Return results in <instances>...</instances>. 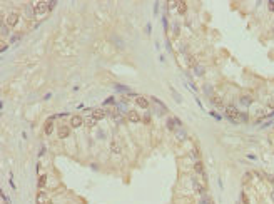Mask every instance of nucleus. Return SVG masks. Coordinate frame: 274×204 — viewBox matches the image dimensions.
I'll return each mask as SVG.
<instances>
[{
    "label": "nucleus",
    "mask_w": 274,
    "mask_h": 204,
    "mask_svg": "<svg viewBox=\"0 0 274 204\" xmlns=\"http://www.w3.org/2000/svg\"><path fill=\"white\" fill-rule=\"evenodd\" d=\"M239 110L236 109L234 105H227L226 107V116L229 117V121H232V122H237L239 121Z\"/></svg>",
    "instance_id": "nucleus-1"
},
{
    "label": "nucleus",
    "mask_w": 274,
    "mask_h": 204,
    "mask_svg": "<svg viewBox=\"0 0 274 204\" xmlns=\"http://www.w3.org/2000/svg\"><path fill=\"white\" fill-rule=\"evenodd\" d=\"M33 10H35V14H45V12L50 10V7H49L47 2H37L35 7H33Z\"/></svg>",
    "instance_id": "nucleus-2"
},
{
    "label": "nucleus",
    "mask_w": 274,
    "mask_h": 204,
    "mask_svg": "<svg viewBox=\"0 0 274 204\" xmlns=\"http://www.w3.org/2000/svg\"><path fill=\"white\" fill-rule=\"evenodd\" d=\"M19 14H17V12H12V14H8L7 15V25H8V27H15V25H17V24H19Z\"/></svg>",
    "instance_id": "nucleus-3"
},
{
    "label": "nucleus",
    "mask_w": 274,
    "mask_h": 204,
    "mask_svg": "<svg viewBox=\"0 0 274 204\" xmlns=\"http://www.w3.org/2000/svg\"><path fill=\"white\" fill-rule=\"evenodd\" d=\"M57 136H59V139H67V137L70 136V127L69 126H59Z\"/></svg>",
    "instance_id": "nucleus-4"
},
{
    "label": "nucleus",
    "mask_w": 274,
    "mask_h": 204,
    "mask_svg": "<svg viewBox=\"0 0 274 204\" xmlns=\"http://www.w3.org/2000/svg\"><path fill=\"white\" fill-rule=\"evenodd\" d=\"M127 121H129V122H132V124L140 122L139 112H137V110H129V112H127Z\"/></svg>",
    "instance_id": "nucleus-5"
},
{
    "label": "nucleus",
    "mask_w": 274,
    "mask_h": 204,
    "mask_svg": "<svg viewBox=\"0 0 274 204\" xmlns=\"http://www.w3.org/2000/svg\"><path fill=\"white\" fill-rule=\"evenodd\" d=\"M82 124H84V119H82L80 116H72L70 117V127L75 129V127H80Z\"/></svg>",
    "instance_id": "nucleus-6"
},
{
    "label": "nucleus",
    "mask_w": 274,
    "mask_h": 204,
    "mask_svg": "<svg viewBox=\"0 0 274 204\" xmlns=\"http://www.w3.org/2000/svg\"><path fill=\"white\" fill-rule=\"evenodd\" d=\"M192 187H194V191H196L197 194H204V192H206V187H204L197 179H192Z\"/></svg>",
    "instance_id": "nucleus-7"
},
{
    "label": "nucleus",
    "mask_w": 274,
    "mask_h": 204,
    "mask_svg": "<svg viewBox=\"0 0 274 204\" xmlns=\"http://www.w3.org/2000/svg\"><path fill=\"white\" fill-rule=\"evenodd\" d=\"M92 117L95 119V121H102V119L105 117V110H104V109H95V110H92Z\"/></svg>",
    "instance_id": "nucleus-8"
},
{
    "label": "nucleus",
    "mask_w": 274,
    "mask_h": 204,
    "mask_svg": "<svg viewBox=\"0 0 274 204\" xmlns=\"http://www.w3.org/2000/svg\"><path fill=\"white\" fill-rule=\"evenodd\" d=\"M135 104H137L139 107H142V109H147V107H149V101H147L146 97H142V95L135 99Z\"/></svg>",
    "instance_id": "nucleus-9"
},
{
    "label": "nucleus",
    "mask_w": 274,
    "mask_h": 204,
    "mask_svg": "<svg viewBox=\"0 0 274 204\" xmlns=\"http://www.w3.org/2000/svg\"><path fill=\"white\" fill-rule=\"evenodd\" d=\"M194 171H196L197 174H202V176L206 177V174H204V164H202V161H196V164H194Z\"/></svg>",
    "instance_id": "nucleus-10"
},
{
    "label": "nucleus",
    "mask_w": 274,
    "mask_h": 204,
    "mask_svg": "<svg viewBox=\"0 0 274 204\" xmlns=\"http://www.w3.org/2000/svg\"><path fill=\"white\" fill-rule=\"evenodd\" d=\"M52 130H53V122H52V119H49L45 122V126H44V132L49 136V134H52Z\"/></svg>",
    "instance_id": "nucleus-11"
},
{
    "label": "nucleus",
    "mask_w": 274,
    "mask_h": 204,
    "mask_svg": "<svg viewBox=\"0 0 274 204\" xmlns=\"http://www.w3.org/2000/svg\"><path fill=\"white\" fill-rule=\"evenodd\" d=\"M175 126H177V122H175V117H172V119H167V129H169V130H175Z\"/></svg>",
    "instance_id": "nucleus-12"
},
{
    "label": "nucleus",
    "mask_w": 274,
    "mask_h": 204,
    "mask_svg": "<svg viewBox=\"0 0 274 204\" xmlns=\"http://www.w3.org/2000/svg\"><path fill=\"white\" fill-rule=\"evenodd\" d=\"M45 201H47L45 192H42V191H40L39 194H37V204H45Z\"/></svg>",
    "instance_id": "nucleus-13"
},
{
    "label": "nucleus",
    "mask_w": 274,
    "mask_h": 204,
    "mask_svg": "<svg viewBox=\"0 0 274 204\" xmlns=\"http://www.w3.org/2000/svg\"><path fill=\"white\" fill-rule=\"evenodd\" d=\"M186 10H187V3L186 2H179L177 3V12L179 14H186Z\"/></svg>",
    "instance_id": "nucleus-14"
},
{
    "label": "nucleus",
    "mask_w": 274,
    "mask_h": 204,
    "mask_svg": "<svg viewBox=\"0 0 274 204\" xmlns=\"http://www.w3.org/2000/svg\"><path fill=\"white\" fill-rule=\"evenodd\" d=\"M211 101H212V104L216 105V107H219V109L222 107V101H221L217 95H212V99H211Z\"/></svg>",
    "instance_id": "nucleus-15"
},
{
    "label": "nucleus",
    "mask_w": 274,
    "mask_h": 204,
    "mask_svg": "<svg viewBox=\"0 0 274 204\" xmlns=\"http://www.w3.org/2000/svg\"><path fill=\"white\" fill-rule=\"evenodd\" d=\"M45 184H47V176L45 174H42V176L39 177V187L42 189V187H45Z\"/></svg>",
    "instance_id": "nucleus-16"
},
{
    "label": "nucleus",
    "mask_w": 274,
    "mask_h": 204,
    "mask_svg": "<svg viewBox=\"0 0 274 204\" xmlns=\"http://www.w3.org/2000/svg\"><path fill=\"white\" fill-rule=\"evenodd\" d=\"M110 151H112V152H115V154H119V152H120L119 144H117V142H112V144H110Z\"/></svg>",
    "instance_id": "nucleus-17"
},
{
    "label": "nucleus",
    "mask_w": 274,
    "mask_h": 204,
    "mask_svg": "<svg viewBox=\"0 0 274 204\" xmlns=\"http://www.w3.org/2000/svg\"><path fill=\"white\" fill-rule=\"evenodd\" d=\"M241 201H242V204H249V197H247V194L244 191L241 192Z\"/></svg>",
    "instance_id": "nucleus-18"
},
{
    "label": "nucleus",
    "mask_w": 274,
    "mask_h": 204,
    "mask_svg": "<svg viewBox=\"0 0 274 204\" xmlns=\"http://www.w3.org/2000/svg\"><path fill=\"white\" fill-rule=\"evenodd\" d=\"M239 121H241V122H247V121H249V116H247L246 112H241V114H239Z\"/></svg>",
    "instance_id": "nucleus-19"
},
{
    "label": "nucleus",
    "mask_w": 274,
    "mask_h": 204,
    "mask_svg": "<svg viewBox=\"0 0 274 204\" xmlns=\"http://www.w3.org/2000/svg\"><path fill=\"white\" fill-rule=\"evenodd\" d=\"M95 122H97V121H95L94 117H89V119H85V124L89 126V127H94V126H95Z\"/></svg>",
    "instance_id": "nucleus-20"
},
{
    "label": "nucleus",
    "mask_w": 274,
    "mask_h": 204,
    "mask_svg": "<svg viewBox=\"0 0 274 204\" xmlns=\"http://www.w3.org/2000/svg\"><path fill=\"white\" fill-rule=\"evenodd\" d=\"M187 64H189V67H194V65H196V59L189 55V57H187Z\"/></svg>",
    "instance_id": "nucleus-21"
},
{
    "label": "nucleus",
    "mask_w": 274,
    "mask_h": 204,
    "mask_svg": "<svg viewBox=\"0 0 274 204\" xmlns=\"http://www.w3.org/2000/svg\"><path fill=\"white\" fill-rule=\"evenodd\" d=\"M241 102H242L244 105H249V104H251V97H246V95H244V97H241Z\"/></svg>",
    "instance_id": "nucleus-22"
},
{
    "label": "nucleus",
    "mask_w": 274,
    "mask_h": 204,
    "mask_svg": "<svg viewBox=\"0 0 274 204\" xmlns=\"http://www.w3.org/2000/svg\"><path fill=\"white\" fill-rule=\"evenodd\" d=\"M27 15H28V17H32V14L33 12H35V10H32V5H27Z\"/></svg>",
    "instance_id": "nucleus-23"
},
{
    "label": "nucleus",
    "mask_w": 274,
    "mask_h": 204,
    "mask_svg": "<svg viewBox=\"0 0 274 204\" xmlns=\"http://www.w3.org/2000/svg\"><path fill=\"white\" fill-rule=\"evenodd\" d=\"M192 156H196V159L199 161V156H200V154H199V149H197V147H194V149H192Z\"/></svg>",
    "instance_id": "nucleus-24"
},
{
    "label": "nucleus",
    "mask_w": 274,
    "mask_h": 204,
    "mask_svg": "<svg viewBox=\"0 0 274 204\" xmlns=\"http://www.w3.org/2000/svg\"><path fill=\"white\" fill-rule=\"evenodd\" d=\"M251 177H252V174H251V172H246V174H244V182H249Z\"/></svg>",
    "instance_id": "nucleus-25"
},
{
    "label": "nucleus",
    "mask_w": 274,
    "mask_h": 204,
    "mask_svg": "<svg viewBox=\"0 0 274 204\" xmlns=\"http://www.w3.org/2000/svg\"><path fill=\"white\" fill-rule=\"evenodd\" d=\"M200 204H212V203H211L209 197H202V199H200Z\"/></svg>",
    "instance_id": "nucleus-26"
},
{
    "label": "nucleus",
    "mask_w": 274,
    "mask_h": 204,
    "mask_svg": "<svg viewBox=\"0 0 274 204\" xmlns=\"http://www.w3.org/2000/svg\"><path fill=\"white\" fill-rule=\"evenodd\" d=\"M2 34H3V35H5V34H8V25H5V24L2 25Z\"/></svg>",
    "instance_id": "nucleus-27"
},
{
    "label": "nucleus",
    "mask_w": 274,
    "mask_h": 204,
    "mask_svg": "<svg viewBox=\"0 0 274 204\" xmlns=\"http://www.w3.org/2000/svg\"><path fill=\"white\" fill-rule=\"evenodd\" d=\"M267 7H269L271 12H274V2H267Z\"/></svg>",
    "instance_id": "nucleus-28"
},
{
    "label": "nucleus",
    "mask_w": 274,
    "mask_h": 204,
    "mask_svg": "<svg viewBox=\"0 0 274 204\" xmlns=\"http://www.w3.org/2000/svg\"><path fill=\"white\" fill-rule=\"evenodd\" d=\"M144 122H146V124L151 122V116H149V114H146V116H144Z\"/></svg>",
    "instance_id": "nucleus-29"
},
{
    "label": "nucleus",
    "mask_w": 274,
    "mask_h": 204,
    "mask_svg": "<svg viewBox=\"0 0 274 204\" xmlns=\"http://www.w3.org/2000/svg\"><path fill=\"white\" fill-rule=\"evenodd\" d=\"M267 181H271V182H274V176H271V174H266Z\"/></svg>",
    "instance_id": "nucleus-30"
},
{
    "label": "nucleus",
    "mask_w": 274,
    "mask_h": 204,
    "mask_svg": "<svg viewBox=\"0 0 274 204\" xmlns=\"http://www.w3.org/2000/svg\"><path fill=\"white\" fill-rule=\"evenodd\" d=\"M177 136H179V139H184V137H186V134H184V132H179Z\"/></svg>",
    "instance_id": "nucleus-31"
},
{
    "label": "nucleus",
    "mask_w": 274,
    "mask_h": 204,
    "mask_svg": "<svg viewBox=\"0 0 274 204\" xmlns=\"http://www.w3.org/2000/svg\"><path fill=\"white\" fill-rule=\"evenodd\" d=\"M271 199H273V201H274V191H273V192H271Z\"/></svg>",
    "instance_id": "nucleus-32"
}]
</instances>
